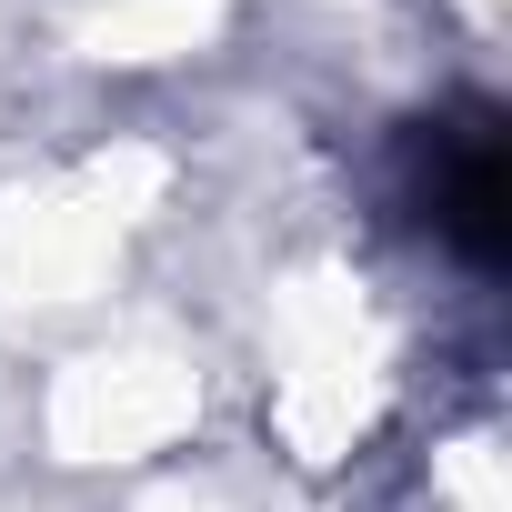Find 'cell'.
<instances>
[{
	"label": "cell",
	"mask_w": 512,
	"mask_h": 512,
	"mask_svg": "<svg viewBox=\"0 0 512 512\" xmlns=\"http://www.w3.org/2000/svg\"><path fill=\"white\" fill-rule=\"evenodd\" d=\"M402 201L412 221L452 251L472 282H502L512 262V141H502V101H442L402 131Z\"/></svg>",
	"instance_id": "cell-1"
}]
</instances>
